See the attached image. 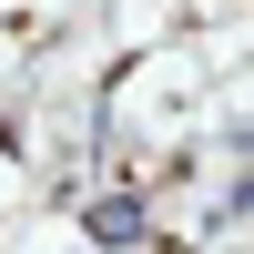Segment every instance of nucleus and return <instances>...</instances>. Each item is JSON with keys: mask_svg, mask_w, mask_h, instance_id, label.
Instances as JSON below:
<instances>
[{"mask_svg": "<svg viewBox=\"0 0 254 254\" xmlns=\"http://www.w3.org/2000/svg\"><path fill=\"white\" fill-rule=\"evenodd\" d=\"M81 234L102 254H153V193H142V173H112L92 203H81Z\"/></svg>", "mask_w": 254, "mask_h": 254, "instance_id": "f257e3e1", "label": "nucleus"}]
</instances>
